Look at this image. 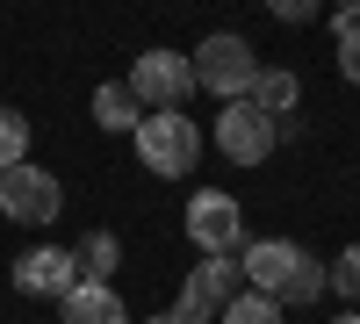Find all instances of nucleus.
<instances>
[{
    "mask_svg": "<svg viewBox=\"0 0 360 324\" xmlns=\"http://www.w3.org/2000/svg\"><path fill=\"white\" fill-rule=\"evenodd\" d=\"M339 72L360 86V22H339Z\"/></svg>",
    "mask_w": 360,
    "mask_h": 324,
    "instance_id": "a211bd4d",
    "label": "nucleus"
},
{
    "mask_svg": "<svg viewBox=\"0 0 360 324\" xmlns=\"http://www.w3.org/2000/svg\"><path fill=\"white\" fill-rule=\"evenodd\" d=\"M295 259H303V245H288V238H252L245 252H238V274H245V288H259V296H274L281 303V288L295 274Z\"/></svg>",
    "mask_w": 360,
    "mask_h": 324,
    "instance_id": "1a4fd4ad",
    "label": "nucleus"
},
{
    "mask_svg": "<svg viewBox=\"0 0 360 324\" xmlns=\"http://www.w3.org/2000/svg\"><path fill=\"white\" fill-rule=\"evenodd\" d=\"M266 15H274V22H310L317 0H266Z\"/></svg>",
    "mask_w": 360,
    "mask_h": 324,
    "instance_id": "6ab92c4d",
    "label": "nucleus"
},
{
    "mask_svg": "<svg viewBox=\"0 0 360 324\" xmlns=\"http://www.w3.org/2000/svg\"><path fill=\"white\" fill-rule=\"evenodd\" d=\"M339 22H360V0H339Z\"/></svg>",
    "mask_w": 360,
    "mask_h": 324,
    "instance_id": "aec40b11",
    "label": "nucleus"
},
{
    "mask_svg": "<svg viewBox=\"0 0 360 324\" xmlns=\"http://www.w3.org/2000/svg\"><path fill=\"white\" fill-rule=\"evenodd\" d=\"M152 324H180V317H173V310H166V317H152Z\"/></svg>",
    "mask_w": 360,
    "mask_h": 324,
    "instance_id": "412c9836",
    "label": "nucleus"
},
{
    "mask_svg": "<svg viewBox=\"0 0 360 324\" xmlns=\"http://www.w3.org/2000/svg\"><path fill=\"white\" fill-rule=\"evenodd\" d=\"M188 238L202 245V252H245V209L224 195V188H202L195 202H188Z\"/></svg>",
    "mask_w": 360,
    "mask_h": 324,
    "instance_id": "0eeeda50",
    "label": "nucleus"
},
{
    "mask_svg": "<svg viewBox=\"0 0 360 324\" xmlns=\"http://www.w3.org/2000/svg\"><path fill=\"white\" fill-rule=\"evenodd\" d=\"M29 159V115L22 108H0V173Z\"/></svg>",
    "mask_w": 360,
    "mask_h": 324,
    "instance_id": "dca6fc26",
    "label": "nucleus"
},
{
    "mask_svg": "<svg viewBox=\"0 0 360 324\" xmlns=\"http://www.w3.org/2000/svg\"><path fill=\"white\" fill-rule=\"evenodd\" d=\"M231 296H238V259H231V252H202V267L188 274L173 317H180V324H217Z\"/></svg>",
    "mask_w": 360,
    "mask_h": 324,
    "instance_id": "423d86ee",
    "label": "nucleus"
},
{
    "mask_svg": "<svg viewBox=\"0 0 360 324\" xmlns=\"http://www.w3.org/2000/svg\"><path fill=\"white\" fill-rule=\"evenodd\" d=\"M15 288H22V296H51V303H65L72 288H79V259L58 252V245H29V252H15Z\"/></svg>",
    "mask_w": 360,
    "mask_h": 324,
    "instance_id": "6e6552de",
    "label": "nucleus"
},
{
    "mask_svg": "<svg viewBox=\"0 0 360 324\" xmlns=\"http://www.w3.org/2000/svg\"><path fill=\"white\" fill-rule=\"evenodd\" d=\"M130 94H137V108L144 115H166V108H180L188 115V94H195V65L180 51H144L137 65H130Z\"/></svg>",
    "mask_w": 360,
    "mask_h": 324,
    "instance_id": "7ed1b4c3",
    "label": "nucleus"
},
{
    "mask_svg": "<svg viewBox=\"0 0 360 324\" xmlns=\"http://www.w3.org/2000/svg\"><path fill=\"white\" fill-rule=\"evenodd\" d=\"M188 65H195V86H209L217 101H245V94H252V79H259L252 44H245V37H231V29H224V37H202Z\"/></svg>",
    "mask_w": 360,
    "mask_h": 324,
    "instance_id": "f257e3e1",
    "label": "nucleus"
},
{
    "mask_svg": "<svg viewBox=\"0 0 360 324\" xmlns=\"http://www.w3.org/2000/svg\"><path fill=\"white\" fill-rule=\"evenodd\" d=\"M259 115H274V123H288L295 115V101H303V79H295L288 65H259V79H252V94H245Z\"/></svg>",
    "mask_w": 360,
    "mask_h": 324,
    "instance_id": "9b49d317",
    "label": "nucleus"
},
{
    "mask_svg": "<svg viewBox=\"0 0 360 324\" xmlns=\"http://www.w3.org/2000/svg\"><path fill=\"white\" fill-rule=\"evenodd\" d=\"M324 274H332V288H339L346 303H360V245H346V252H339V259H332Z\"/></svg>",
    "mask_w": 360,
    "mask_h": 324,
    "instance_id": "f3484780",
    "label": "nucleus"
},
{
    "mask_svg": "<svg viewBox=\"0 0 360 324\" xmlns=\"http://www.w3.org/2000/svg\"><path fill=\"white\" fill-rule=\"evenodd\" d=\"M58 317L65 324H130L123 296H115V281H79L65 303H58Z\"/></svg>",
    "mask_w": 360,
    "mask_h": 324,
    "instance_id": "9d476101",
    "label": "nucleus"
},
{
    "mask_svg": "<svg viewBox=\"0 0 360 324\" xmlns=\"http://www.w3.org/2000/svg\"><path fill=\"white\" fill-rule=\"evenodd\" d=\"M217 152L231 159V166H259V159H274V144H281V123L274 115H259L252 101H224V115H217Z\"/></svg>",
    "mask_w": 360,
    "mask_h": 324,
    "instance_id": "20e7f679",
    "label": "nucleus"
},
{
    "mask_svg": "<svg viewBox=\"0 0 360 324\" xmlns=\"http://www.w3.org/2000/svg\"><path fill=\"white\" fill-rule=\"evenodd\" d=\"M332 324H360V317H332Z\"/></svg>",
    "mask_w": 360,
    "mask_h": 324,
    "instance_id": "4be33fe9",
    "label": "nucleus"
},
{
    "mask_svg": "<svg viewBox=\"0 0 360 324\" xmlns=\"http://www.w3.org/2000/svg\"><path fill=\"white\" fill-rule=\"evenodd\" d=\"M72 259H79V281H115L123 245H115V231H86V238L72 245Z\"/></svg>",
    "mask_w": 360,
    "mask_h": 324,
    "instance_id": "ddd939ff",
    "label": "nucleus"
},
{
    "mask_svg": "<svg viewBox=\"0 0 360 324\" xmlns=\"http://www.w3.org/2000/svg\"><path fill=\"white\" fill-rule=\"evenodd\" d=\"M94 123L108 130V137H137V123H144V108H137V94H130V86L123 79H108V86H94Z\"/></svg>",
    "mask_w": 360,
    "mask_h": 324,
    "instance_id": "f8f14e48",
    "label": "nucleus"
},
{
    "mask_svg": "<svg viewBox=\"0 0 360 324\" xmlns=\"http://www.w3.org/2000/svg\"><path fill=\"white\" fill-rule=\"evenodd\" d=\"M58 209H65V188H58V173H44V166H8L0 173V216H15V223H51Z\"/></svg>",
    "mask_w": 360,
    "mask_h": 324,
    "instance_id": "39448f33",
    "label": "nucleus"
},
{
    "mask_svg": "<svg viewBox=\"0 0 360 324\" xmlns=\"http://www.w3.org/2000/svg\"><path fill=\"white\" fill-rule=\"evenodd\" d=\"M217 324H281V303H274V296H259V288H238V296L224 303Z\"/></svg>",
    "mask_w": 360,
    "mask_h": 324,
    "instance_id": "2eb2a0df",
    "label": "nucleus"
},
{
    "mask_svg": "<svg viewBox=\"0 0 360 324\" xmlns=\"http://www.w3.org/2000/svg\"><path fill=\"white\" fill-rule=\"evenodd\" d=\"M202 137H209V130H195L180 108H166V115H144V123H137V159L152 166V173H166V181H180V173H195V159H202Z\"/></svg>",
    "mask_w": 360,
    "mask_h": 324,
    "instance_id": "f03ea898",
    "label": "nucleus"
},
{
    "mask_svg": "<svg viewBox=\"0 0 360 324\" xmlns=\"http://www.w3.org/2000/svg\"><path fill=\"white\" fill-rule=\"evenodd\" d=\"M324 288H332L324 259H317V252H303V259H295V274H288V288H281V303H295V310H303V303H317V296H324Z\"/></svg>",
    "mask_w": 360,
    "mask_h": 324,
    "instance_id": "4468645a",
    "label": "nucleus"
}]
</instances>
